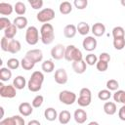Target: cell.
Here are the masks:
<instances>
[{"mask_svg":"<svg viewBox=\"0 0 125 125\" xmlns=\"http://www.w3.org/2000/svg\"><path fill=\"white\" fill-rule=\"evenodd\" d=\"M21 64V62L16 59V58H11L7 61V67L10 68L11 70H14V69H17Z\"/></svg>","mask_w":125,"mask_h":125,"instance_id":"obj_34","label":"cell"},{"mask_svg":"<svg viewBox=\"0 0 125 125\" xmlns=\"http://www.w3.org/2000/svg\"><path fill=\"white\" fill-rule=\"evenodd\" d=\"M21 67L24 69V70H31L33 67H34V65H35V63L34 62H32L31 61H29L27 58H22V60L21 61Z\"/></svg>","mask_w":125,"mask_h":125,"instance_id":"obj_33","label":"cell"},{"mask_svg":"<svg viewBox=\"0 0 125 125\" xmlns=\"http://www.w3.org/2000/svg\"><path fill=\"white\" fill-rule=\"evenodd\" d=\"M13 85H14V87H15L16 89H18V90H22V89L25 87V85H26V80H25V78H24L23 76L18 75V76H16V77L14 78V80H13Z\"/></svg>","mask_w":125,"mask_h":125,"instance_id":"obj_20","label":"cell"},{"mask_svg":"<svg viewBox=\"0 0 125 125\" xmlns=\"http://www.w3.org/2000/svg\"><path fill=\"white\" fill-rule=\"evenodd\" d=\"M118 117L122 120V121H125V104H123L119 110H118Z\"/></svg>","mask_w":125,"mask_h":125,"instance_id":"obj_46","label":"cell"},{"mask_svg":"<svg viewBox=\"0 0 125 125\" xmlns=\"http://www.w3.org/2000/svg\"><path fill=\"white\" fill-rule=\"evenodd\" d=\"M82 47L85 51L92 52L97 48V40L94 36H86L82 42Z\"/></svg>","mask_w":125,"mask_h":125,"instance_id":"obj_12","label":"cell"},{"mask_svg":"<svg viewBox=\"0 0 125 125\" xmlns=\"http://www.w3.org/2000/svg\"><path fill=\"white\" fill-rule=\"evenodd\" d=\"M14 24L19 29H23L27 25V19L23 16H19L14 20Z\"/></svg>","mask_w":125,"mask_h":125,"instance_id":"obj_26","label":"cell"},{"mask_svg":"<svg viewBox=\"0 0 125 125\" xmlns=\"http://www.w3.org/2000/svg\"><path fill=\"white\" fill-rule=\"evenodd\" d=\"M14 10H15V12H16L19 16H23V15L25 14V12H26V6H25V4H24L23 2L19 1V2H17V3L15 4Z\"/></svg>","mask_w":125,"mask_h":125,"instance_id":"obj_29","label":"cell"},{"mask_svg":"<svg viewBox=\"0 0 125 125\" xmlns=\"http://www.w3.org/2000/svg\"><path fill=\"white\" fill-rule=\"evenodd\" d=\"M24 57L27 58L32 62L36 63V62H40L43 60V53L40 49H32L27 51Z\"/></svg>","mask_w":125,"mask_h":125,"instance_id":"obj_10","label":"cell"},{"mask_svg":"<svg viewBox=\"0 0 125 125\" xmlns=\"http://www.w3.org/2000/svg\"><path fill=\"white\" fill-rule=\"evenodd\" d=\"M85 62H86V63H87V65H94V64H96V63L98 62V57H97L96 55L90 53V54H88V55L86 56Z\"/></svg>","mask_w":125,"mask_h":125,"instance_id":"obj_38","label":"cell"},{"mask_svg":"<svg viewBox=\"0 0 125 125\" xmlns=\"http://www.w3.org/2000/svg\"><path fill=\"white\" fill-rule=\"evenodd\" d=\"M73 118L75 120L76 123L78 124H83L84 122H86L87 120V112L84 110V109H81V108H78L74 111V114H73Z\"/></svg>","mask_w":125,"mask_h":125,"instance_id":"obj_17","label":"cell"},{"mask_svg":"<svg viewBox=\"0 0 125 125\" xmlns=\"http://www.w3.org/2000/svg\"><path fill=\"white\" fill-rule=\"evenodd\" d=\"M73 4L75 8H77L78 10H84L88 6V1L87 0H74Z\"/></svg>","mask_w":125,"mask_h":125,"instance_id":"obj_41","label":"cell"},{"mask_svg":"<svg viewBox=\"0 0 125 125\" xmlns=\"http://www.w3.org/2000/svg\"><path fill=\"white\" fill-rule=\"evenodd\" d=\"M43 82H44V74L38 70L33 71L27 82V88L30 92H38L41 90Z\"/></svg>","mask_w":125,"mask_h":125,"instance_id":"obj_1","label":"cell"},{"mask_svg":"<svg viewBox=\"0 0 125 125\" xmlns=\"http://www.w3.org/2000/svg\"><path fill=\"white\" fill-rule=\"evenodd\" d=\"M76 32H77V28L74 24H67L63 28V35H64V37H66L68 39L73 38L75 36Z\"/></svg>","mask_w":125,"mask_h":125,"instance_id":"obj_18","label":"cell"},{"mask_svg":"<svg viewBox=\"0 0 125 125\" xmlns=\"http://www.w3.org/2000/svg\"><path fill=\"white\" fill-rule=\"evenodd\" d=\"M96 67H97V69L99 71L104 72V71L107 70V68H108V62H104V61H98V62L96 63Z\"/></svg>","mask_w":125,"mask_h":125,"instance_id":"obj_42","label":"cell"},{"mask_svg":"<svg viewBox=\"0 0 125 125\" xmlns=\"http://www.w3.org/2000/svg\"><path fill=\"white\" fill-rule=\"evenodd\" d=\"M88 125H100V124L97 121H91V122L88 123Z\"/></svg>","mask_w":125,"mask_h":125,"instance_id":"obj_49","label":"cell"},{"mask_svg":"<svg viewBox=\"0 0 125 125\" xmlns=\"http://www.w3.org/2000/svg\"><path fill=\"white\" fill-rule=\"evenodd\" d=\"M76 28H77V31H78V33L80 34V35H87L89 32H90V25L87 23V22H85V21H80L78 24H77V26H76Z\"/></svg>","mask_w":125,"mask_h":125,"instance_id":"obj_27","label":"cell"},{"mask_svg":"<svg viewBox=\"0 0 125 125\" xmlns=\"http://www.w3.org/2000/svg\"><path fill=\"white\" fill-rule=\"evenodd\" d=\"M27 125H41V123H40L38 120L33 119V120H30V121L27 123Z\"/></svg>","mask_w":125,"mask_h":125,"instance_id":"obj_48","label":"cell"},{"mask_svg":"<svg viewBox=\"0 0 125 125\" xmlns=\"http://www.w3.org/2000/svg\"><path fill=\"white\" fill-rule=\"evenodd\" d=\"M91 31L92 33L94 34V36H97V37H101L104 34L105 32V26L104 23L102 22H96L92 25L91 27Z\"/></svg>","mask_w":125,"mask_h":125,"instance_id":"obj_16","label":"cell"},{"mask_svg":"<svg viewBox=\"0 0 125 125\" xmlns=\"http://www.w3.org/2000/svg\"><path fill=\"white\" fill-rule=\"evenodd\" d=\"M25 41L29 45H36L39 41V31L38 29L31 25L28 26L25 31Z\"/></svg>","mask_w":125,"mask_h":125,"instance_id":"obj_7","label":"cell"},{"mask_svg":"<svg viewBox=\"0 0 125 125\" xmlns=\"http://www.w3.org/2000/svg\"><path fill=\"white\" fill-rule=\"evenodd\" d=\"M112 36L113 39L115 38H123L125 37V30L122 26H115L112 29Z\"/></svg>","mask_w":125,"mask_h":125,"instance_id":"obj_32","label":"cell"},{"mask_svg":"<svg viewBox=\"0 0 125 125\" xmlns=\"http://www.w3.org/2000/svg\"><path fill=\"white\" fill-rule=\"evenodd\" d=\"M64 59L67 62H76L83 60L82 52L75 47L74 45H68L65 47V53H64Z\"/></svg>","mask_w":125,"mask_h":125,"instance_id":"obj_4","label":"cell"},{"mask_svg":"<svg viewBox=\"0 0 125 125\" xmlns=\"http://www.w3.org/2000/svg\"><path fill=\"white\" fill-rule=\"evenodd\" d=\"M99 61H104V62H110V56L108 53H101L100 56H99Z\"/></svg>","mask_w":125,"mask_h":125,"instance_id":"obj_45","label":"cell"},{"mask_svg":"<svg viewBox=\"0 0 125 125\" xmlns=\"http://www.w3.org/2000/svg\"><path fill=\"white\" fill-rule=\"evenodd\" d=\"M64 53H65V47L62 44H57L51 49V56L54 60H62L64 58Z\"/></svg>","mask_w":125,"mask_h":125,"instance_id":"obj_11","label":"cell"},{"mask_svg":"<svg viewBox=\"0 0 125 125\" xmlns=\"http://www.w3.org/2000/svg\"><path fill=\"white\" fill-rule=\"evenodd\" d=\"M110 97H111V92L109 90H107V89L101 90L98 93V98L101 101H107V100L110 99Z\"/></svg>","mask_w":125,"mask_h":125,"instance_id":"obj_35","label":"cell"},{"mask_svg":"<svg viewBox=\"0 0 125 125\" xmlns=\"http://www.w3.org/2000/svg\"><path fill=\"white\" fill-rule=\"evenodd\" d=\"M32 111H33V106L27 102L21 103L19 105V112L21 113V116H29L32 113Z\"/></svg>","mask_w":125,"mask_h":125,"instance_id":"obj_15","label":"cell"},{"mask_svg":"<svg viewBox=\"0 0 125 125\" xmlns=\"http://www.w3.org/2000/svg\"><path fill=\"white\" fill-rule=\"evenodd\" d=\"M58 116H59V114L54 107H48L44 111V117L48 121H54L58 118Z\"/></svg>","mask_w":125,"mask_h":125,"instance_id":"obj_19","label":"cell"},{"mask_svg":"<svg viewBox=\"0 0 125 125\" xmlns=\"http://www.w3.org/2000/svg\"><path fill=\"white\" fill-rule=\"evenodd\" d=\"M59 100L61 103L66 105H70L77 101V97L75 93L68 91V90H63L59 94Z\"/></svg>","mask_w":125,"mask_h":125,"instance_id":"obj_8","label":"cell"},{"mask_svg":"<svg viewBox=\"0 0 125 125\" xmlns=\"http://www.w3.org/2000/svg\"><path fill=\"white\" fill-rule=\"evenodd\" d=\"M124 63H125V62H124Z\"/></svg>","mask_w":125,"mask_h":125,"instance_id":"obj_51","label":"cell"},{"mask_svg":"<svg viewBox=\"0 0 125 125\" xmlns=\"http://www.w3.org/2000/svg\"><path fill=\"white\" fill-rule=\"evenodd\" d=\"M70 118H71V114H70V112L68 110H62L59 113V116H58L59 122L61 124H62V125L67 124L70 121Z\"/></svg>","mask_w":125,"mask_h":125,"instance_id":"obj_23","label":"cell"},{"mask_svg":"<svg viewBox=\"0 0 125 125\" xmlns=\"http://www.w3.org/2000/svg\"><path fill=\"white\" fill-rule=\"evenodd\" d=\"M14 7L10 3L6 2H1L0 3V14L3 16H9L13 13Z\"/></svg>","mask_w":125,"mask_h":125,"instance_id":"obj_22","label":"cell"},{"mask_svg":"<svg viewBox=\"0 0 125 125\" xmlns=\"http://www.w3.org/2000/svg\"><path fill=\"white\" fill-rule=\"evenodd\" d=\"M113 47L116 50H122L125 47V37L113 39Z\"/></svg>","mask_w":125,"mask_h":125,"instance_id":"obj_37","label":"cell"},{"mask_svg":"<svg viewBox=\"0 0 125 125\" xmlns=\"http://www.w3.org/2000/svg\"><path fill=\"white\" fill-rule=\"evenodd\" d=\"M28 3L30 4V6L32 7V9L34 10H39L42 8L44 2L42 0H28Z\"/></svg>","mask_w":125,"mask_h":125,"instance_id":"obj_43","label":"cell"},{"mask_svg":"<svg viewBox=\"0 0 125 125\" xmlns=\"http://www.w3.org/2000/svg\"><path fill=\"white\" fill-rule=\"evenodd\" d=\"M17 89L14 87V85H4L3 83H0V96L2 98H8L12 99L15 98L17 95Z\"/></svg>","mask_w":125,"mask_h":125,"instance_id":"obj_9","label":"cell"},{"mask_svg":"<svg viewBox=\"0 0 125 125\" xmlns=\"http://www.w3.org/2000/svg\"><path fill=\"white\" fill-rule=\"evenodd\" d=\"M78 104L82 107L90 105L92 102V93L89 88H82L79 92V98L76 101Z\"/></svg>","mask_w":125,"mask_h":125,"instance_id":"obj_5","label":"cell"},{"mask_svg":"<svg viewBox=\"0 0 125 125\" xmlns=\"http://www.w3.org/2000/svg\"><path fill=\"white\" fill-rule=\"evenodd\" d=\"M59 10H60V13L61 14H62V15H68L72 11V5L68 1H63V2H62L60 4Z\"/></svg>","mask_w":125,"mask_h":125,"instance_id":"obj_24","label":"cell"},{"mask_svg":"<svg viewBox=\"0 0 125 125\" xmlns=\"http://www.w3.org/2000/svg\"><path fill=\"white\" fill-rule=\"evenodd\" d=\"M12 118V123L13 125H25L24 119L23 117H21V115H14L11 117Z\"/></svg>","mask_w":125,"mask_h":125,"instance_id":"obj_44","label":"cell"},{"mask_svg":"<svg viewBox=\"0 0 125 125\" xmlns=\"http://www.w3.org/2000/svg\"><path fill=\"white\" fill-rule=\"evenodd\" d=\"M17 32H18L17 26H16L14 23H12L9 27H7V28L4 30V37H6V38H8V39H14V37H15L16 34H17Z\"/></svg>","mask_w":125,"mask_h":125,"instance_id":"obj_25","label":"cell"},{"mask_svg":"<svg viewBox=\"0 0 125 125\" xmlns=\"http://www.w3.org/2000/svg\"><path fill=\"white\" fill-rule=\"evenodd\" d=\"M11 24H12V22H11V21L8 18H5V17L0 18V29L1 30H5Z\"/></svg>","mask_w":125,"mask_h":125,"instance_id":"obj_40","label":"cell"},{"mask_svg":"<svg viewBox=\"0 0 125 125\" xmlns=\"http://www.w3.org/2000/svg\"><path fill=\"white\" fill-rule=\"evenodd\" d=\"M1 49L4 52H9L11 54L19 53L21 49V42L16 39H8L6 37L1 38Z\"/></svg>","mask_w":125,"mask_h":125,"instance_id":"obj_3","label":"cell"},{"mask_svg":"<svg viewBox=\"0 0 125 125\" xmlns=\"http://www.w3.org/2000/svg\"><path fill=\"white\" fill-rule=\"evenodd\" d=\"M0 125H13L12 118L11 117H8V118H5V119H2L0 121Z\"/></svg>","mask_w":125,"mask_h":125,"instance_id":"obj_47","label":"cell"},{"mask_svg":"<svg viewBox=\"0 0 125 125\" xmlns=\"http://www.w3.org/2000/svg\"><path fill=\"white\" fill-rule=\"evenodd\" d=\"M55 81L56 83L60 84V85H63L67 82L68 77H67V73L65 71L64 68H59L55 71V75H54Z\"/></svg>","mask_w":125,"mask_h":125,"instance_id":"obj_13","label":"cell"},{"mask_svg":"<svg viewBox=\"0 0 125 125\" xmlns=\"http://www.w3.org/2000/svg\"><path fill=\"white\" fill-rule=\"evenodd\" d=\"M41 68L44 72H47V73H50L54 70L55 68V63L51 61V60H46L42 62V65H41Z\"/></svg>","mask_w":125,"mask_h":125,"instance_id":"obj_30","label":"cell"},{"mask_svg":"<svg viewBox=\"0 0 125 125\" xmlns=\"http://www.w3.org/2000/svg\"><path fill=\"white\" fill-rule=\"evenodd\" d=\"M55 39L54 27L51 23H44L40 28V40L45 45H50Z\"/></svg>","mask_w":125,"mask_h":125,"instance_id":"obj_2","label":"cell"},{"mask_svg":"<svg viewBox=\"0 0 125 125\" xmlns=\"http://www.w3.org/2000/svg\"><path fill=\"white\" fill-rule=\"evenodd\" d=\"M12 77V71L8 67H1L0 68V80L1 81H8Z\"/></svg>","mask_w":125,"mask_h":125,"instance_id":"obj_28","label":"cell"},{"mask_svg":"<svg viewBox=\"0 0 125 125\" xmlns=\"http://www.w3.org/2000/svg\"><path fill=\"white\" fill-rule=\"evenodd\" d=\"M113 100H114V102H117V103L125 104V91L117 90L113 94Z\"/></svg>","mask_w":125,"mask_h":125,"instance_id":"obj_31","label":"cell"},{"mask_svg":"<svg viewBox=\"0 0 125 125\" xmlns=\"http://www.w3.org/2000/svg\"><path fill=\"white\" fill-rule=\"evenodd\" d=\"M120 3H121V5H122V6H124V7H125V0H121V2H120Z\"/></svg>","mask_w":125,"mask_h":125,"instance_id":"obj_50","label":"cell"},{"mask_svg":"<svg viewBox=\"0 0 125 125\" xmlns=\"http://www.w3.org/2000/svg\"><path fill=\"white\" fill-rule=\"evenodd\" d=\"M118 87H119V83H118L117 80H115V79H109V80H107V82H106V88H107V90H109V91H117Z\"/></svg>","mask_w":125,"mask_h":125,"instance_id":"obj_36","label":"cell"},{"mask_svg":"<svg viewBox=\"0 0 125 125\" xmlns=\"http://www.w3.org/2000/svg\"><path fill=\"white\" fill-rule=\"evenodd\" d=\"M104 111L107 115H113V114H115L116 111H117L115 103H113V102H106L104 104Z\"/></svg>","mask_w":125,"mask_h":125,"instance_id":"obj_21","label":"cell"},{"mask_svg":"<svg viewBox=\"0 0 125 125\" xmlns=\"http://www.w3.org/2000/svg\"><path fill=\"white\" fill-rule=\"evenodd\" d=\"M55 18V11L51 8H45L40 10L37 15H36V19L38 21L44 23H48L50 21H52Z\"/></svg>","mask_w":125,"mask_h":125,"instance_id":"obj_6","label":"cell"},{"mask_svg":"<svg viewBox=\"0 0 125 125\" xmlns=\"http://www.w3.org/2000/svg\"><path fill=\"white\" fill-rule=\"evenodd\" d=\"M43 102H44V98H43V96H42V95H37V96L32 100V102H31V105H32L34 108H38V107H40V106L42 105Z\"/></svg>","mask_w":125,"mask_h":125,"instance_id":"obj_39","label":"cell"},{"mask_svg":"<svg viewBox=\"0 0 125 125\" xmlns=\"http://www.w3.org/2000/svg\"><path fill=\"white\" fill-rule=\"evenodd\" d=\"M71 66H72V69L74 70V72L77 73V74H82L87 69V63H86V62L84 60L72 62Z\"/></svg>","mask_w":125,"mask_h":125,"instance_id":"obj_14","label":"cell"}]
</instances>
